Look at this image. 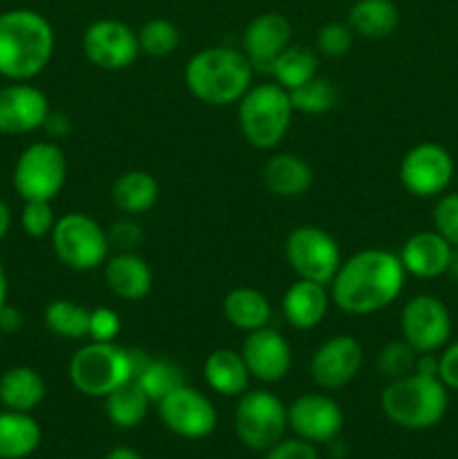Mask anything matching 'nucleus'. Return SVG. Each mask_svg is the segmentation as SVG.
<instances>
[{"label": "nucleus", "instance_id": "obj_1", "mask_svg": "<svg viewBox=\"0 0 458 459\" xmlns=\"http://www.w3.org/2000/svg\"><path fill=\"white\" fill-rule=\"evenodd\" d=\"M407 272L398 254L386 249H362L341 260L328 285L330 300L346 314L368 316L382 312L402 294Z\"/></svg>", "mask_w": 458, "mask_h": 459}, {"label": "nucleus", "instance_id": "obj_2", "mask_svg": "<svg viewBox=\"0 0 458 459\" xmlns=\"http://www.w3.org/2000/svg\"><path fill=\"white\" fill-rule=\"evenodd\" d=\"M57 48L54 27L34 9L0 12V76L31 81L49 65Z\"/></svg>", "mask_w": 458, "mask_h": 459}, {"label": "nucleus", "instance_id": "obj_3", "mask_svg": "<svg viewBox=\"0 0 458 459\" xmlns=\"http://www.w3.org/2000/svg\"><path fill=\"white\" fill-rule=\"evenodd\" d=\"M254 67L242 49L205 48L193 54L184 65V85L198 101L214 108L238 103L251 88Z\"/></svg>", "mask_w": 458, "mask_h": 459}, {"label": "nucleus", "instance_id": "obj_4", "mask_svg": "<svg viewBox=\"0 0 458 459\" xmlns=\"http://www.w3.org/2000/svg\"><path fill=\"white\" fill-rule=\"evenodd\" d=\"M380 406L391 424L404 430H427L447 415L449 390L438 377L409 372L384 385Z\"/></svg>", "mask_w": 458, "mask_h": 459}, {"label": "nucleus", "instance_id": "obj_5", "mask_svg": "<svg viewBox=\"0 0 458 459\" xmlns=\"http://www.w3.org/2000/svg\"><path fill=\"white\" fill-rule=\"evenodd\" d=\"M146 359L144 352L121 348L115 341L112 343L90 341L72 354L67 363V377L81 394L103 399L119 385L133 381Z\"/></svg>", "mask_w": 458, "mask_h": 459}, {"label": "nucleus", "instance_id": "obj_6", "mask_svg": "<svg viewBox=\"0 0 458 459\" xmlns=\"http://www.w3.org/2000/svg\"><path fill=\"white\" fill-rule=\"evenodd\" d=\"M292 115L290 92L277 81L251 85L238 101V128L245 142L259 151H272L286 139Z\"/></svg>", "mask_w": 458, "mask_h": 459}, {"label": "nucleus", "instance_id": "obj_7", "mask_svg": "<svg viewBox=\"0 0 458 459\" xmlns=\"http://www.w3.org/2000/svg\"><path fill=\"white\" fill-rule=\"evenodd\" d=\"M49 238L54 254L67 269L92 272L108 260V233L97 220L85 213H66L57 218Z\"/></svg>", "mask_w": 458, "mask_h": 459}, {"label": "nucleus", "instance_id": "obj_8", "mask_svg": "<svg viewBox=\"0 0 458 459\" xmlns=\"http://www.w3.org/2000/svg\"><path fill=\"white\" fill-rule=\"evenodd\" d=\"M67 179V160L54 142H34L13 164V191L25 202H52Z\"/></svg>", "mask_w": 458, "mask_h": 459}, {"label": "nucleus", "instance_id": "obj_9", "mask_svg": "<svg viewBox=\"0 0 458 459\" xmlns=\"http://www.w3.org/2000/svg\"><path fill=\"white\" fill-rule=\"evenodd\" d=\"M233 429L242 446L265 453L287 430V406L269 390H247L238 397Z\"/></svg>", "mask_w": 458, "mask_h": 459}, {"label": "nucleus", "instance_id": "obj_10", "mask_svg": "<svg viewBox=\"0 0 458 459\" xmlns=\"http://www.w3.org/2000/svg\"><path fill=\"white\" fill-rule=\"evenodd\" d=\"M286 260L292 272L305 281L330 285L341 264V251L335 238L317 224H301L286 238Z\"/></svg>", "mask_w": 458, "mask_h": 459}, {"label": "nucleus", "instance_id": "obj_11", "mask_svg": "<svg viewBox=\"0 0 458 459\" xmlns=\"http://www.w3.org/2000/svg\"><path fill=\"white\" fill-rule=\"evenodd\" d=\"M456 164L452 152L436 142L416 143L400 161V182L413 197L431 200L447 193Z\"/></svg>", "mask_w": 458, "mask_h": 459}, {"label": "nucleus", "instance_id": "obj_12", "mask_svg": "<svg viewBox=\"0 0 458 459\" xmlns=\"http://www.w3.org/2000/svg\"><path fill=\"white\" fill-rule=\"evenodd\" d=\"M400 334L418 354L440 352L452 339V314L434 294H418L404 303Z\"/></svg>", "mask_w": 458, "mask_h": 459}, {"label": "nucleus", "instance_id": "obj_13", "mask_svg": "<svg viewBox=\"0 0 458 459\" xmlns=\"http://www.w3.org/2000/svg\"><path fill=\"white\" fill-rule=\"evenodd\" d=\"M162 424L182 439H205L218 426V412L211 399L191 385H180L157 402Z\"/></svg>", "mask_w": 458, "mask_h": 459}, {"label": "nucleus", "instance_id": "obj_14", "mask_svg": "<svg viewBox=\"0 0 458 459\" xmlns=\"http://www.w3.org/2000/svg\"><path fill=\"white\" fill-rule=\"evenodd\" d=\"M84 54L92 65L108 72H119L133 65L139 49L137 31L126 22L115 18H101V21L90 22L84 31Z\"/></svg>", "mask_w": 458, "mask_h": 459}, {"label": "nucleus", "instance_id": "obj_15", "mask_svg": "<svg viewBox=\"0 0 458 459\" xmlns=\"http://www.w3.org/2000/svg\"><path fill=\"white\" fill-rule=\"evenodd\" d=\"M364 363V350L350 334H337L323 341L310 359V379L317 388L332 393L348 385L359 375Z\"/></svg>", "mask_w": 458, "mask_h": 459}, {"label": "nucleus", "instance_id": "obj_16", "mask_svg": "<svg viewBox=\"0 0 458 459\" xmlns=\"http://www.w3.org/2000/svg\"><path fill=\"white\" fill-rule=\"evenodd\" d=\"M287 429L310 444H330L344 429V412L332 397L305 393L287 406Z\"/></svg>", "mask_w": 458, "mask_h": 459}, {"label": "nucleus", "instance_id": "obj_17", "mask_svg": "<svg viewBox=\"0 0 458 459\" xmlns=\"http://www.w3.org/2000/svg\"><path fill=\"white\" fill-rule=\"evenodd\" d=\"M52 115L43 90L30 81H12L0 88V134H30Z\"/></svg>", "mask_w": 458, "mask_h": 459}, {"label": "nucleus", "instance_id": "obj_18", "mask_svg": "<svg viewBox=\"0 0 458 459\" xmlns=\"http://www.w3.org/2000/svg\"><path fill=\"white\" fill-rule=\"evenodd\" d=\"M241 354L250 375L263 384L286 379L292 368L290 343L269 325L250 332L242 341Z\"/></svg>", "mask_w": 458, "mask_h": 459}, {"label": "nucleus", "instance_id": "obj_19", "mask_svg": "<svg viewBox=\"0 0 458 459\" xmlns=\"http://www.w3.org/2000/svg\"><path fill=\"white\" fill-rule=\"evenodd\" d=\"M292 45V25L283 13L265 12L247 22L241 49L254 72H269L278 54Z\"/></svg>", "mask_w": 458, "mask_h": 459}, {"label": "nucleus", "instance_id": "obj_20", "mask_svg": "<svg viewBox=\"0 0 458 459\" xmlns=\"http://www.w3.org/2000/svg\"><path fill=\"white\" fill-rule=\"evenodd\" d=\"M452 254L454 247L436 229H431V231L413 233L404 242L398 255L407 276L431 281V278H440L447 273Z\"/></svg>", "mask_w": 458, "mask_h": 459}, {"label": "nucleus", "instance_id": "obj_21", "mask_svg": "<svg viewBox=\"0 0 458 459\" xmlns=\"http://www.w3.org/2000/svg\"><path fill=\"white\" fill-rule=\"evenodd\" d=\"M330 305V290L321 282L296 278L286 290L281 300L283 316L295 330H314L326 318Z\"/></svg>", "mask_w": 458, "mask_h": 459}, {"label": "nucleus", "instance_id": "obj_22", "mask_svg": "<svg viewBox=\"0 0 458 459\" xmlns=\"http://www.w3.org/2000/svg\"><path fill=\"white\" fill-rule=\"evenodd\" d=\"M103 278L106 285L117 299L121 300H142L153 290V269L148 267L142 255L133 251H121L103 263Z\"/></svg>", "mask_w": 458, "mask_h": 459}, {"label": "nucleus", "instance_id": "obj_23", "mask_svg": "<svg viewBox=\"0 0 458 459\" xmlns=\"http://www.w3.org/2000/svg\"><path fill=\"white\" fill-rule=\"evenodd\" d=\"M260 178L272 195L292 200L310 191L314 175L304 157L292 155V152H277L263 164Z\"/></svg>", "mask_w": 458, "mask_h": 459}, {"label": "nucleus", "instance_id": "obj_24", "mask_svg": "<svg viewBox=\"0 0 458 459\" xmlns=\"http://www.w3.org/2000/svg\"><path fill=\"white\" fill-rule=\"evenodd\" d=\"M207 385L223 397H241L250 390V370L241 352L229 348H218L205 359L202 366Z\"/></svg>", "mask_w": 458, "mask_h": 459}, {"label": "nucleus", "instance_id": "obj_25", "mask_svg": "<svg viewBox=\"0 0 458 459\" xmlns=\"http://www.w3.org/2000/svg\"><path fill=\"white\" fill-rule=\"evenodd\" d=\"M48 385L39 370L30 366H13L0 377V403L7 411L31 412L43 403Z\"/></svg>", "mask_w": 458, "mask_h": 459}, {"label": "nucleus", "instance_id": "obj_26", "mask_svg": "<svg viewBox=\"0 0 458 459\" xmlns=\"http://www.w3.org/2000/svg\"><path fill=\"white\" fill-rule=\"evenodd\" d=\"M40 439L43 430L30 412H0V459H27L39 451Z\"/></svg>", "mask_w": 458, "mask_h": 459}, {"label": "nucleus", "instance_id": "obj_27", "mask_svg": "<svg viewBox=\"0 0 458 459\" xmlns=\"http://www.w3.org/2000/svg\"><path fill=\"white\" fill-rule=\"evenodd\" d=\"M160 200V184L146 170H126L112 184V204L128 218L144 215Z\"/></svg>", "mask_w": 458, "mask_h": 459}, {"label": "nucleus", "instance_id": "obj_28", "mask_svg": "<svg viewBox=\"0 0 458 459\" xmlns=\"http://www.w3.org/2000/svg\"><path fill=\"white\" fill-rule=\"evenodd\" d=\"M223 314L229 325L250 334V332L269 325L272 305L263 291L251 290V287H236L225 296Z\"/></svg>", "mask_w": 458, "mask_h": 459}, {"label": "nucleus", "instance_id": "obj_29", "mask_svg": "<svg viewBox=\"0 0 458 459\" xmlns=\"http://www.w3.org/2000/svg\"><path fill=\"white\" fill-rule=\"evenodd\" d=\"M346 22L362 39H389L400 25V9L393 0H357Z\"/></svg>", "mask_w": 458, "mask_h": 459}, {"label": "nucleus", "instance_id": "obj_30", "mask_svg": "<svg viewBox=\"0 0 458 459\" xmlns=\"http://www.w3.org/2000/svg\"><path fill=\"white\" fill-rule=\"evenodd\" d=\"M151 403L148 394L133 379L103 397V411H106L108 421L117 429H135L146 420Z\"/></svg>", "mask_w": 458, "mask_h": 459}, {"label": "nucleus", "instance_id": "obj_31", "mask_svg": "<svg viewBox=\"0 0 458 459\" xmlns=\"http://www.w3.org/2000/svg\"><path fill=\"white\" fill-rule=\"evenodd\" d=\"M319 72V54L310 48H301V45H290L283 49L277 56V61L269 67L272 81H277L281 88L287 92L299 85L308 83L314 79Z\"/></svg>", "mask_w": 458, "mask_h": 459}, {"label": "nucleus", "instance_id": "obj_32", "mask_svg": "<svg viewBox=\"0 0 458 459\" xmlns=\"http://www.w3.org/2000/svg\"><path fill=\"white\" fill-rule=\"evenodd\" d=\"M45 327L52 334L67 341H81L88 336L90 309L67 299H57L45 307Z\"/></svg>", "mask_w": 458, "mask_h": 459}, {"label": "nucleus", "instance_id": "obj_33", "mask_svg": "<svg viewBox=\"0 0 458 459\" xmlns=\"http://www.w3.org/2000/svg\"><path fill=\"white\" fill-rule=\"evenodd\" d=\"M135 381L153 403H157L166 394L173 393L175 388L187 384L182 368L178 363L169 361V359H146L137 375H135Z\"/></svg>", "mask_w": 458, "mask_h": 459}, {"label": "nucleus", "instance_id": "obj_34", "mask_svg": "<svg viewBox=\"0 0 458 459\" xmlns=\"http://www.w3.org/2000/svg\"><path fill=\"white\" fill-rule=\"evenodd\" d=\"M290 99L295 112H304V115H323V112L335 108L339 94H337V88L332 85L330 79L317 74L314 79H310L308 83L290 90Z\"/></svg>", "mask_w": 458, "mask_h": 459}, {"label": "nucleus", "instance_id": "obj_35", "mask_svg": "<svg viewBox=\"0 0 458 459\" xmlns=\"http://www.w3.org/2000/svg\"><path fill=\"white\" fill-rule=\"evenodd\" d=\"M137 39L142 54L153 58H164L178 49L180 30L175 27V22L166 21V18H151L139 27Z\"/></svg>", "mask_w": 458, "mask_h": 459}, {"label": "nucleus", "instance_id": "obj_36", "mask_svg": "<svg viewBox=\"0 0 458 459\" xmlns=\"http://www.w3.org/2000/svg\"><path fill=\"white\" fill-rule=\"evenodd\" d=\"M416 359L418 352L407 341H393V343H386L377 354V370L389 381L400 379L416 370Z\"/></svg>", "mask_w": 458, "mask_h": 459}, {"label": "nucleus", "instance_id": "obj_37", "mask_svg": "<svg viewBox=\"0 0 458 459\" xmlns=\"http://www.w3.org/2000/svg\"><path fill=\"white\" fill-rule=\"evenodd\" d=\"M355 31L350 30L348 22H326L317 31V52L328 58L346 56L353 48Z\"/></svg>", "mask_w": 458, "mask_h": 459}, {"label": "nucleus", "instance_id": "obj_38", "mask_svg": "<svg viewBox=\"0 0 458 459\" xmlns=\"http://www.w3.org/2000/svg\"><path fill=\"white\" fill-rule=\"evenodd\" d=\"M57 224L52 202L30 200L25 202L21 213V227L30 238H48Z\"/></svg>", "mask_w": 458, "mask_h": 459}, {"label": "nucleus", "instance_id": "obj_39", "mask_svg": "<svg viewBox=\"0 0 458 459\" xmlns=\"http://www.w3.org/2000/svg\"><path fill=\"white\" fill-rule=\"evenodd\" d=\"M434 229L458 249V193H443L436 200Z\"/></svg>", "mask_w": 458, "mask_h": 459}, {"label": "nucleus", "instance_id": "obj_40", "mask_svg": "<svg viewBox=\"0 0 458 459\" xmlns=\"http://www.w3.org/2000/svg\"><path fill=\"white\" fill-rule=\"evenodd\" d=\"M121 332V318L115 309L110 307H97L90 309V323H88V339L99 341V343H112L117 341Z\"/></svg>", "mask_w": 458, "mask_h": 459}, {"label": "nucleus", "instance_id": "obj_41", "mask_svg": "<svg viewBox=\"0 0 458 459\" xmlns=\"http://www.w3.org/2000/svg\"><path fill=\"white\" fill-rule=\"evenodd\" d=\"M265 459H319V453L314 444L305 442V439L283 437L265 451Z\"/></svg>", "mask_w": 458, "mask_h": 459}, {"label": "nucleus", "instance_id": "obj_42", "mask_svg": "<svg viewBox=\"0 0 458 459\" xmlns=\"http://www.w3.org/2000/svg\"><path fill=\"white\" fill-rule=\"evenodd\" d=\"M108 242L110 247H117L121 251H133L142 242V229L133 220H121L108 229Z\"/></svg>", "mask_w": 458, "mask_h": 459}, {"label": "nucleus", "instance_id": "obj_43", "mask_svg": "<svg viewBox=\"0 0 458 459\" xmlns=\"http://www.w3.org/2000/svg\"><path fill=\"white\" fill-rule=\"evenodd\" d=\"M438 379L445 388L458 393V341L447 343L438 352Z\"/></svg>", "mask_w": 458, "mask_h": 459}, {"label": "nucleus", "instance_id": "obj_44", "mask_svg": "<svg viewBox=\"0 0 458 459\" xmlns=\"http://www.w3.org/2000/svg\"><path fill=\"white\" fill-rule=\"evenodd\" d=\"M21 327H22L21 309L4 303L3 307H0V334H16Z\"/></svg>", "mask_w": 458, "mask_h": 459}, {"label": "nucleus", "instance_id": "obj_45", "mask_svg": "<svg viewBox=\"0 0 458 459\" xmlns=\"http://www.w3.org/2000/svg\"><path fill=\"white\" fill-rule=\"evenodd\" d=\"M103 459H144L142 453L133 446H115L106 453Z\"/></svg>", "mask_w": 458, "mask_h": 459}, {"label": "nucleus", "instance_id": "obj_46", "mask_svg": "<svg viewBox=\"0 0 458 459\" xmlns=\"http://www.w3.org/2000/svg\"><path fill=\"white\" fill-rule=\"evenodd\" d=\"M9 229H12V211H9V206L0 200V242L4 240Z\"/></svg>", "mask_w": 458, "mask_h": 459}, {"label": "nucleus", "instance_id": "obj_47", "mask_svg": "<svg viewBox=\"0 0 458 459\" xmlns=\"http://www.w3.org/2000/svg\"><path fill=\"white\" fill-rule=\"evenodd\" d=\"M7 294H9V281H7V272H4L3 263H0V307L7 303Z\"/></svg>", "mask_w": 458, "mask_h": 459}, {"label": "nucleus", "instance_id": "obj_48", "mask_svg": "<svg viewBox=\"0 0 458 459\" xmlns=\"http://www.w3.org/2000/svg\"><path fill=\"white\" fill-rule=\"evenodd\" d=\"M447 273L458 281V249H456V247H454V254H452V260H449Z\"/></svg>", "mask_w": 458, "mask_h": 459}, {"label": "nucleus", "instance_id": "obj_49", "mask_svg": "<svg viewBox=\"0 0 458 459\" xmlns=\"http://www.w3.org/2000/svg\"><path fill=\"white\" fill-rule=\"evenodd\" d=\"M0 348H3V334H0Z\"/></svg>", "mask_w": 458, "mask_h": 459}]
</instances>
